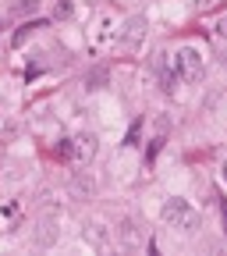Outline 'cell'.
Masks as SVG:
<instances>
[{"label": "cell", "instance_id": "6da1fadb", "mask_svg": "<svg viewBox=\"0 0 227 256\" xmlns=\"http://www.w3.org/2000/svg\"><path fill=\"white\" fill-rule=\"evenodd\" d=\"M160 217H164V224L167 228H174V232H196L199 228V210L192 206L188 200H181V196H171V200H164V206H160Z\"/></svg>", "mask_w": 227, "mask_h": 256}, {"label": "cell", "instance_id": "7a4b0ae2", "mask_svg": "<svg viewBox=\"0 0 227 256\" xmlns=\"http://www.w3.org/2000/svg\"><path fill=\"white\" fill-rule=\"evenodd\" d=\"M174 68H178V78L181 82H199L203 78V72H206V64H203V50L199 46H181L178 54H174Z\"/></svg>", "mask_w": 227, "mask_h": 256}, {"label": "cell", "instance_id": "3957f363", "mask_svg": "<svg viewBox=\"0 0 227 256\" xmlns=\"http://www.w3.org/2000/svg\"><path fill=\"white\" fill-rule=\"evenodd\" d=\"M96 150H100V139H96L92 132H82V136L68 139V153L78 160V164H89V160L96 156Z\"/></svg>", "mask_w": 227, "mask_h": 256}, {"label": "cell", "instance_id": "277c9868", "mask_svg": "<svg viewBox=\"0 0 227 256\" xmlns=\"http://www.w3.org/2000/svg\"><path fill=\"white\" fill-rule=\"evenodd\" d=\"M146 28H149L146 18H128V25H124V32H121V43H124V46H135V43L146 36Z\"/></svg>", "mask_w": 227, "mask_h": 256}, {"label": "cell", "instance_id": "5b68a950", "mask_svg": "<svg viewBox=\"0 0 227 256\" xmlns=\"http://www.w3.org/2000/svg\"><path fill=\"white\" fill-rule=\"evenodd\" d=\"M71 0H60V8H57V18H71Z\"/></svg>", "mask_w": 227, "mask_h": 256}, {"label": "cell", "instance_id": "8992f818", "mask_svg": "<svg viewBox=\"0 0 227 256\" xmlns=\"http://www.w3.org/2000/svg\"><path fill=\"white\" fill-rule=\"evenodd\" d=\"M217 32H220V36L227 40V18H220V25H217Z\"/></svg>", "mask_w": 227, "mask_h": 256}, {"label": "cell", "instance_id": "52a82bcc", "mask_svg": "<svg viewBox=\"0 0 227 256\" xmlns=\"http://www.w3.org/2000/svg\"><path fill=\"white\" fill-rule=\"evenodd\" d=\"M220 182L227 185V160H224V164H220Z\"/></svg>", "mask_w": 227, "mask_h": 256}, {"label": "cell", "instance_id": "ba28073f", "mask_svg": "<svg viewBox=\"0 0 227 256\" xmlns=\"http://www.w3.org/2000/svg\"><path fill=\"white\" fill-rule=\"evenodd\" d=\"M224 224H227V206H224Z\"/></svg>", "mask_w": 227, "mask_h": 256}]
</instances>
